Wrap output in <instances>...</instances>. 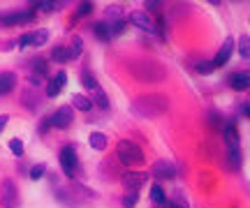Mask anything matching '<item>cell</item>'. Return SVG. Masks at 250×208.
<instances>
[{"label":"cell","instance_id":"cell-1","mask_svg":"<svg viewBox=\"0 0 250 208\" xmlns=\"http://www.w3.org/2000/svg\"><path fill=\"white\" fill-rule=\"evenodd\" d=\"M167 107H169V102L165 95H144V97H137L130 109H132V113L142 118H158L167 111Z\"/></svg>","mask_w":250,"mask_h":208},{"label":"cell","instance_id":"cell-2","mask_svg":"<svg viewBox=\"0 0 250 208\" xmlns=\"http://www.w3.org/2000/svg\"><path fill=\"white\" fill-rule=\"evenodd\" d=\"M116 155H118V162L127 164V167H139V164H144V160H146L142 148L134 144V141H127V139L118 141Z\"/></svg>","mask_w":250,"mask_h":208},{"label":"cell","instance_id":"cell-3","mask_svg":"<svg viewBox=\"0 0 250 208\" xmlns=\"http://www.w3.org/2000/svg\"><path fill=\"white\" fill-rule=\"evenodd\" d=\"M58 157H61V167H62V171H65V176L74 178V173H77V164H79V157H77L74 146H65Z\"/></svg>","mask_w":250,"mask_h":208},{"label":"cell","instance_id":"cell-4","mask_svg":"<svg viewBox=\"0 0 250 208\" xmlns=\"http://www.w3.org/2000/svg\"><path fill=\"white\" fill-rule=\"evenodd\" d=\"M0 204L5 208H19V190L14 181H9V178L0 185Z\"/></svg>","mask_w":250,"mask_h":208},{"label":"cell","instance_id":"cell-5","mask_svg":"<svg viewBox=\"0 0 250 208\" xmlns=\"http://www.w3.org/2000/svg\"><path fill=\"white\" fill-rule=\"evenodd\" d=\"M151 176L158 181H171V178H176V167L169 160H158L151 167Z\"/></svg>","mask_w":250,"mask_h":208},{"label":"cell","instance_id":"cell-6","mask_svg":"<svg viewBox=\"0 0 250 208\" xmlns=\"http://www.w3.org/2000/svg\"><path fill=\"white\" fill-rule=\"evenodd\" d=\"M236 42H234V37H227L223 42V46L218 49V54H215V58L211 60L213 63V67H223V65H227V60L232 58V54H234V49H236Z\"/></svg>","mask_w":250,"mask_h":208},{"label":"cell","instance_id":"cell-7","mask_svg":"<svg viewBox=\"0 0 250 208\" xmlns=\"http://www.w3.org/2000/svg\"><path fill=\"white\" fill-rule=\"evenodd\" d=\"M144 181H146V173L142 171H125L123 173V188L125 192H139L142 190Z\"/></svg>","mask_w":250,"mask_h":208},{"label":"cell","instance_id":"cell-8","mask_svg":"<svg viewBox=\"0 0 250 208\" xmlns=\"http://www.w3.org/2000/svg\"><path fill=\"white\" fill-rule=\"evenodd\" d=\"M130 21H132L137 28H142L144 33H158V23H155L146 12H132V14H130Z\"/></svg>","mask_w":250,"mask_h":208},{"label":"cell","instance_id":"cell-9","mask_svg":"<svg viewBox=\"0 0 250 208\" xmlns=\"http://www.w3.org/2000/svg\"><path fill=\"white\" fill-rule=\"evenodd\" d=\"M72 120H74V113H72L70 107H61V109H58V111L54 113V116H49V123H51L54 127H61V130L70 127Z\"/></svg>","mask_w":250,"mask_h":208},{"label":"cell","instance_id":"cell-10","mask_svg":"<svg viewBox=\"0 0 250 208\" xmlns=\"http://www.w3.org/2000/svg\"><path fill=\"white\" fill-rule=\"evenodd\" d=\"M229 86L234 91H248L250 88V72L248 70H239L229 76Z\"/></svg>","mask_w":250,"mask_h":208},{"label":"cell","instance_id":"cell-11","mask_svg":"<svg viewBox=\"0 0 250 208\" xmlns=\"http://www.w3.org/2000/svg\"><path fill=\"white\" fill-rule=\"evenodd\" d=\"M65 83H67V74L61 70V72L51 79V83L46 86V97H58V93L65 88Z\"/></svg>","mask_w":250,"mask_h":208},{"label":"cell","instance_id":"cell-12","mask_svg":"<svg viewBox=\"0 0 250 208\" xmlns=\"http://www.w3.org/2000/svg\"><path fill=\"white\" fill-rule=\"evenodd\" d=\"M33 19V12H17V14H7L0 17V26H14V23H26Z\"/></svg>","mask_w":250,"mask_h":208},{"label":"cell","instance_id":"cell-13","mask_svg":"<svg viewBox=\"0 0 250 208\" xmlns=\"http://www.w3.org/2000/svg\"><path fill=\"white\" fill-rule=\"evenodd\" d=\"M14 86H17V76H14V74L12 72H0V97L14 91Z\"/></svg>","mask_w":250,"mask_h":208},{"label":"cell","instance_id":"cell-14","mask_svg":"<svg viewBox=\"0 0 250 208\" xmlns=\"http://www.w3.org/2000/svg\"><path fill=\"white\" fill-rule=\"evenodd\" d=\"M90 148H95V151H104L107 148V134H102V132H93L88 139Z\"/></svg>","mask_w":250,"mask_h":208},{"label":"cell","instance_id":"cell-15","mask_svg":"<svg viewBox=\"0 0 250 208\" xmlns=\"http://www.w3.org/2000/svg\"><path fill=\"white\" fill-rule=\"evenodd\" d=\"M72 104L79 109V111H90V107H93V102H90L86 95H79V93L72 95Z\"/></svg>","mask_w":250,"mask_h":208},{"label":"cell","instance_id":"cell-16","mask_svg":"<svg viewBox=\"0 0 250 208\" xmlns=\"http://www.w3.org/2000/svg\"><path fill=\"white\" fill-rule=\"evenodd\" d=\"M51 58H54L56 63H67V60H72L70 49H67V46H56L54 51H51Z\"/></svg>","mask_w":250,"mask_h":208},{"label":"cell","instance_id":"cell-17","mask_svg":"<svg viewBox=\"0 0 250 208\" xmlns=\"http://www.w3.org/2000/svg\"><path fill=\"white\" fill-rule=\"evenodd\" d=\"M236 44H239L236 49H239V54H241L243 60H250V37L248 35H241Z\"/></svg>","mask_w":250,"mask_h":208},{"label":"cell","instance_id":"cell-18","mask_svg":"<svg viewBox=\"0 0 250 208\" xmlns=\"http://www.w3.org/2000/svg\"><path fill=\"white\" fill-rule=\"evenodd\" d=\"M93 33H95V37L102 39V42H109V39H111V30H109L107 23H95V26H93Z\"/></svg>","mask_w":250,"mask_h":208},{"label":"cell","instance_id":"cell-19","mask_svg":"<svg viewBox=\"0 0 250 208\" xmlns=\"http://www.w3.org/2000/svg\"><path fill=\"white\" fill-rule=\"evenodd\" d=\"M167 206L169 208H190V204L186 201V197H183L181 192H174V194H171V199L167 201Z\"/></svg>","mask_w":250,"mask_h":208},{"label":"cell","instance_id":"cell-20","mask_svg":"<svg viewBox=\"0 0 250 208\" xmlns=\"http://www.w3.org/2000/svg\"><path fill=\"white\" fill-rule=\"evenodd\" d=\"M151 201H155L158 206H162V204H167V197H165V190H162L160 185H153V188H151Z\"/></svg>","mask_w":250,"mask_h":208},{"label":"cell","instance_id":"cell-21","mask_svg":"<svg viewBox=\"0 0 250 208\" xmlns=\"http://www.w3.org/2000/svg\"><path fill=\"white\" fill-rule=\"evenodd\" d=\"M81 83H83L86 88H90V91H95V88H98V86H100V83H98V79H95V76H93V74H90V72H86V70L81 72Z\"/></svg>","mask_w":250,"mask_h":208},{"label":"cell","instance_id":"cell-22","mask_svg":"<svg viewBox=\"0 0 250 208\" xmlns=\"http://www.w3.org/2000/svg\"><path fill=\"white\" fill-rule=\"evenodd\" d=\"M67 49H70V58H72V60H74L77 56H81V51H83V42H81V37H74V39H72V44L67 46Z\"/></svg>","mask_w":250,"mask_h":208},{"label":"cell","instance_id":"cell-23","mask_svg":"<svg viewBox=\"0 0 250 208\" xmlns=\"http://www.w3.org/2000/svg\"><path fill=\"white\" fill-rule=\"evenodd\" d=\"M95 102L100 104V109H109V97H107V93L102 91V86L95 88Z\"/></svg>","mask_w":250,"mask_h":208},{"label":"cell","instance_id":"cell-24","mask_svg":"<svg viewBox=\"0 0 250 208\" xmlns=\"http://www.w3.org/2000/svg\"><path fill=\"white\" fill-rule=\"evenodd\" d=\"M137 201H139V192H127L123 199V208H134Z\"/></svg>","mask_w":250,"mask_h":208},{"label":"cell","instance_id":"cell-25","mask_svg":"<svg viewBox=\"0 0 250 208\" xmlns=\"http://www.w3.org/2000/svg\"><path fill=\"white\" fill-rule=\"evenodd\" d=\"M49 39V33L46 30H35L33 33V46H42Z\"/></svg>","mask_w":250,"mask_h":208},{"label":"cell","instance_id":"cell-26","mask_svg":"<svg viewBox=\"0 0 250 208\" xmlns=\"http://www.w3.org/2000/svg\"><path fill=\"white\" fill-rule=\"evenodd\" d=\"M46 72H49V65H46L44 58H42V60H35V79H40V76H44Z\"/></svg>","mask_w":250,"mask_h":208},{"label":"cell","instance_id":"cell-27","mask_svg":"<svg viewBox=\"0 0 250 208\" xmlns=\"http://www.w3.org/2000/svg\"><path fill=\"white\" fill-rule=\"evenodd\" d=\"M44 171H46L44 164H35V167L30 169V178H33V181H40V178L44 176Z\"/></svg>","mask_w":250,"mask_h":208},{"label":"cell","instance_id":"cell-28","mask_svg":"<svg viewBox=\"0 0 250 208\" xmlns=\"http://www.w3.org/2000/svg\"><path fill=\"white\" fill-rule=\"evenodd\" d=\"M9 151L14 155H23V144H21V139H12V141H9Z\"/></svg>","mask_w":250,"mask_h":208},{"label":"cell","instance_id":"cell-29","mask_svg":"<svg viewBox=\"0 0 250 208\" xmlns=\"http://www.w3.org/2000/svg\"><path fill=\"white\" fill-rule=\"evenodd\" d=\"M109 30H111V37H114V35H121V33L125 30V21H121V19H118V21H114V23L109 26Z\"/></svg>","mask_w":250,"mask_h":208},{"label":"cell","instance_id":"cell-30","mask_svg":"<svg viewBox=\"0 0 250 208\" xmlns=\"http://www.w3.org/2000/svg\"><path fill=\"white\" fill-rule=\"evenodd\" d=\"M19 46H33V33H26V35L19 37Z\"/></svg>","mask_w":250,"mask_h":208},{"label":"cell","instance_id":"cell-31","mask_svg":"<svg viewBox=\"0 0 250 208\" xmlns=\"http://www.w3.org/2000/svg\"><path fill=\"white\" fill-rule=\"evenodd\" d=\"M90 9H93V2H81L79 9H77V14H79V17H86Z\"/></svg>","mask_w":250,"mask_h":208},{"label":"cell","instance_id":"cell-32","mask_svg":"<svg viewBox=\"0 0 250 208\" xmlns=\"http://www.w3.org/2000/svg\"><path fill=\"white\" fill-rule=\"evenodd\" d=\"M211 70H213V63H199V67H197V72H202V74L211 72Z\"/></svg>","mask_w":250,"mask_h":208},{"label":"cell","instance_id":"cell-33","mask_svg":"<svg viewBox=\"0 0 250 208\" xmlns=\"http://www.w3.org/2000/svg\"><path fill=\"white\" fill-rule=\"evenodd\" d=\"M107 14H109V17H121V7H109Z\"/></svg>","mask_w":250,"mask_h":208},{"label":"cell","instance_id":"cell-34","mask_svg":"<svg viewBox=\"0 0 250 208\" xmlns=\"http://www.w3.org/2000/svg\"><path fill=\"white\" fill-rule=\"evenodd\" d=\"M51 125V123H49V118H44V120H42V123H40V127H37V130H40V132H46V127Z\"/></svg>","mask_w":250,"mask_h":208},{"label":"cell","instance_id":"cell-35","mask_svg":"<svg viewBox=\"0 0 250 208\" xmlns=\"http://www.w3.org/2000/svg\"><path fill=\"white\" fill-rule=\"evenodd\" d=\"M241 113H246V116L250 118V102H243L241 104Z\"/></svg>","mask_w":250,"mask_h":208},{"label":"cell","instance_id":"cell-36","mask_svg":"<svg viewBox=\"0 0 250 208\" xmlns=\"http://www.w3.org/2000/svg\"><path fill=\"white\" fill-rule=\"evenodd\" d=\"M7 120H9V116H0V132H2V127L7 125Z\"/></svg>","mask_w":250,"mask_h":208}]
</instances>
